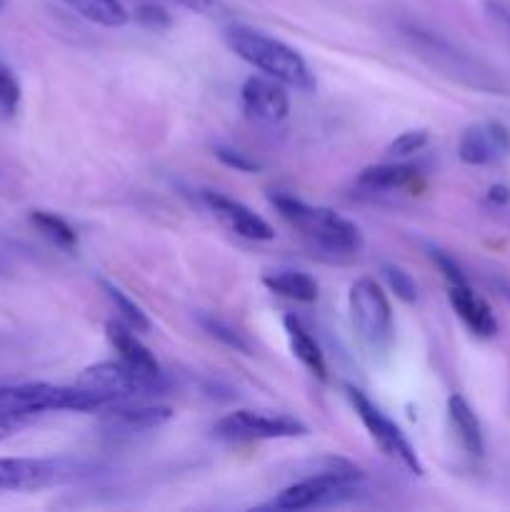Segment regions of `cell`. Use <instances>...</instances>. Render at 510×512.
<instances>
[{
    "instance_id": "d4e9b609",
    "label": "cell",
    "mask_w": 510,
    "mask_h": 512,
    "mask_svg": "<svg viewBox=\"0 0 510 512\" xmlns=\"http://www.w3.org/2000/svg\"><path fill=\"white\" fill-rule=\"evenodd\" d=\"M200 325H203V328L208 330V333L213 335L215 340H220V343H223V345H228V348L238 350V353L250 355L248 340H245L243 335L238 333V330H233V328H230V325H225L223 320L208 318V315H205V318H200Z\"/></svg>"
},
{
    "instance_id": "ba28073f",
    "label": "cell",
    "mask_w": 510,
    "mask_h": 512,
    "mask_svg": "<svg viewBox=\"0 0 510 512\" xmlns=\"http://www.w3.org/2000/svg\"><path fill=\"white\" fill-rule=\"evenodd\" d=\"M348 400L353 405L355 415L360 418L363 428L368 430V435L373 438V443L388 455L390 460H395L398 465H403L408 473L423 475V463H420L418 453L410 445V440L405 438L403 430L373 403L365 393H360L358 388H348Z\"/></svg>"
},
{
    "instance_id": "5bb4252c",
    "label": "cell",
    "mask_w": 510,
    "mask_h": 512,
    "mask_svg": "<svg viewBox=\"0 0 510 512\" xmlns=\"http://www.w3.org/2000/svg\"><path fill=\"white\" fill-rule=\"evenodd\" d=\"M103 423L113 430H125V433H143V430H155L173 418V410L168 405H150V403H130V400H118L108 408L100 410Z\"/></svg>"
},
{
    "instance_id": "cb8c5ba5",
    "label": "cell",
    "mask_w": 510,
    "mask_h": 512,
    "mask_svg": "<svg viewBox=\"0 0 510 512\" xmlns=\"http://www.w3.org/2000/svg\"><path fill=\"white\" fill-rule=\"evenodd\" d=\"M380 273H383L385 283H388V288L393 290L395 298H400L408 305L418 300V285H415L413 275H410L408 270H403L400 265L385 263L383 268H380Z\"/></svg>"
},
{
    "instance_id": "277c9868",
    "label": "cell",
    "mask_w": 510,
    "mask_h": 512,
    "mask_svg": "<svg viewBox=\"0 0 510 512\" xmlns=\"http://www.w3.org/2000/svg\"><path fill=\"white\" fill-rule=\"evenodd\" d=\"M365 480V473L343 458H325L315 473L298 483L288 485L273 498L268 508L298 512L310 508H323V505L343 503L358 493V485Z\"/></svg>"
},
{
    "instance_id": "7c38bea8",
    "label": "cell",
    "mask_w": 510,
    "mask_h": 512,
    "mask_svg": "<svg viewBox=\"0 0 510 512\" xmlns=\"http://www.w3.org/2000/svg\"><path fill=\"white\" fill-rule=\"evenodd\" d=\"M70 470L58 460L0 458V490H40L68 478Z\"/></svg>"
},
{
    "instance_id": "603a6c76",
    "label": "cell",
    "mask_w": 510,
    "mask_h": 512,
    "mask_svg": "<svg viewBox=\"0 0 510 512\" xmlns=\"http://www.w3.org/2000/svg\"><path fill=\"white\" fill-rule=\"evenodd\" d=\"M103 290H105V295L110 298V303L115 305V310L120 313V318L125 320V325H128L133 333H148V330L153 328V325H150V320H148V315H145V310L140 308L135 300H130L128 295H125L123 290L118 288V285L103 280Z\"/></svg>"
},
{
    "instance_id": "4316f807",
    "label": "cell",
    "mask_w": 510,
    "mask_h": 512,
    "mask_svg": "<svg viewBox=\"0 0 510 512\" xmlns=\"http://www.w3.org/2000/svg\"><path fill=\"white\" fill-rule=\"evenodd\" d=\"M425 145H428V130H405L388 145V153L405 158V155L420 153Z\"/></svg>"
},
{
    "instance_id": "f546056e",
    "label": "cell",
    "mask_w": 510,
    "mask_h": 512,
    "mask_svg": "<svg viewBox=\"0 0 510 512\" xmlns=\"http://www.w3.org/2000/svg\"><path fill=\"white\" fill-rule=\"evenodd\" d=\"M173 3L183 5V8L193 10V13L205 15V18H223L225 5L220 0H173Z\"/></svg>"
},
{
    "instance_id": "7402d4cb",
    "label": "cell",
    "mask_w": 510,
    "mask_h": 512,
    "mask_svg": "<svg viewBox=\"0 0 510 512\" xmlns=\"http://www.w3.org/2000/svg\"><path fill=\"white\" fill-rule=\"evenodd\" d=\"M30 223H33V228L38 230L43 238H48L50 243L58 245V248L75 250V245H78L75 230L70 228L63 218H58V215L45 213V210H33V213H30Z\"/></svg>"
},
{
    "instance_id": "4dcf8cb0",
    "label": "cell",
    "mask_w": 510,
    "mask_h": 512,
    "mask_svg": "<svg viewBox=\"0 0 510 512\" xmlns=\"http://www.w3.org/2000/svg\"><path fill=\"white\" fill-rule=\"evenodd\" d=\"M433 260H435V265H438V268H440V273L445 275L448 285L450 283H465V273H463V270H460V265L455 263V260L450 258V255L440 253V250H433Z\"/></svg>"
},
{
    "instance_id": "ffe728a7",
    "label": "cell",
    "mask_w": 510,
    "mask_h": 512,
    "mask_svg": "<svg viewBox=\"0 0 510 512\" xmlns=\"http://www.w3.org/2000/svg\"><path fill=\"white\" fill-rule=\"evenodd\" d=\"M418 178V170L413 165H370L358 175V188L368 193H390L410 185Z\"/></svg>"
},
{
    "instance_id": "6da1fadb",
    "label": "cell",
    "mask_w": 510,
    "mask_h": 512,
    "mask_svg": "<svg viewBox=\"0 0 510 512\" xmlns=\"http://www.w3.org/2000/svg\"><path fill=\"white\" fill-rule=\"evenodd\" d=\"M225 43L240 60L263 70L268 78L280 80L288 88L305 90V93L315 88V78L303 55L263 30L248 28V25H230L225 30Z\"/></svg>"
},
{
    "instance_id": "1f68e13d",
    "label": "cell",
    "mask_w": 510,
    "mask_h": 512,
    "mask_svg": "<svg viewBox=\"0 0 510 512\" xmlns=\"http://www.w3.org/2000/svg\"><path fill=\"white\" fill-rule=\"evenodd\" d=\"M18 428H20V420L18 418H10V415L0 413V440L10 438V435H13Z\"/></svg>"
},
{
    "instance_id": "f1b7e54d",
    "label": "cell",
    "mask_w": 510,
    "mask_h": 512,
    "mask_svg": "<svg viewBox=\"0 0 510 512\" xmlns=\"http://www.w3.org/2000/svg\"><path fill=\"white\" fill-rule=\"evenodd\" d=\"M135 20H138L143 28L148 30H165L170 28V15L168 10L160 8V5L155 3H143L135 8Z\"/></svg>"
},
{
    "instance_id": "30bf717a",
    "label": "cell",
    "mask_w": 510,
    "mask_h": 512,
    "mask_svg": "<svg viewBox=\"0 0 510 512\" xmlns=\"http://www.w3.org/2000/svg\"><path fill=\"white\" fill-rule=\"evenodd\" d=\"M240 103L245 115L260 125H278L288 118L290 98L285 85L275 78L253 75L240 88Z\"/></svg>"
},
{
    "instance_id": "2e32d148",
    "label": "cell",
    "mask_w": 510,
    "mask_h": 512,
    "mask_svg": "<svg viewBox=\"0 0 510 512\" xmlns=\"http://www.w3.org/2000/svg\"><path fill=\"white\" fill-rule=\"evenodd\" d=\"M105 335H108L110 345L115 348V353L120 355L125 365H130L138 373L150 375V378H163V370H160V363L155 360V355L140 343L133 335V330L125 328L120 323H108L105 325Z\"/></svg>"
},
{
    "instance_id": "d6a6232c",
    "label": "cell",
    "mask_w": 510,
    "mask_h": 512,
    "mask_svg": "<svg viewBox=\"0 0 510 512\" xmlns=\"http://www.w3.org/2000/svg\"><path fill=\"white\" fill-rule=\"evenodd\" d=\"M493 203H508L510 200V190L508 188H500V185H495V188H490V195H488Z\"/></svg>"
},
{
    "instance_id": "3957f363",
    "label": "cell",
    "mask_w": 510,
    "mask_h": 512,
    "mask_svg": "<svg viewBox=\"0 0 510 512\" xmlns=\"http://www.w3.org/2000/svg\"><path fill=\"white\" fill-rule=\"evenodd\" d=\"M118 400L83 388V385H50V383H23L0 388V413L10 418H28L38 413H100Z\"/></svg>"
},
{
    "instance_id": "83f0119b",
    "label": "cell",
    "mask_w": 510,
    "mask_h": 512,
    "mask_svg": "<svg viewBox=\"0 0 510 512\" xmlns=\"http://www.w3.org/2000/svg\"><path fill=\"white\" fill-rule=\"evenodd\" d=\"M213 153L220 163L228 165V168H233V170H238V173H255V170H260L258 160L250 158L248 153H240V150L228 148V145H215Z\"/></svg>"
},
{
    "instance_id": "836d02e7",
    "label": "cell",
    "mask_w": 510,
    "mask_h": 512,
    "mask_svg": "<svg viewBox=\"0 0 510 512\" xmlns=\"http://www.w3.org/2000/svg\"><path fill=\"white\" fill-rule=\"evenodd\" d=\"M5 8V0H0V10H3Z\"/></svg>"
},
{
    "instance_id": "44dd1931",
    "label": "cell",
    "mask_w": 510,
    "mask_h": 512,
    "mask_svg": "<svg viewBox=\"0 0 510 512\" xmlns=\"http://www.w3.org/2000/svg\"><path fill=\"white\" fill-rule=\"evenodd\" d=\"M85 20L103 28H120L130 20V13L120 0H63Z\"/></svg>"
},
{
    "instance_id": "8fae6325",
    "label": "cell",
    "mask_w": 510,
    "mask_h": 512,
    "mask_svg": "<svg viewBox=\"0 0 510 512\" xmlns=\"http://www.w3.org/2000/svg\"><path fill=\"white\" fill-rule=\"evenodd\" d=\"M510 153V130L503 123H488L470 125L463 130L458 140V158L465 165H493L503 160Z\"/></svg>"
},
{
    "instance_id": "9a60e30c",
    "label": "cell",
    "mask_w": 510,
    "mask_h": 512,
    "mask_svg": "<svg viewBox=\"0 0 510 512\" xmlns=\"http://www.w3.org/2000/svg\"><path fill=\"white\" fill-rule=\"evenodd\" d=\"M448 300L450 308L455 310V315L463 320V325L473 335H478V338H493L498 333V320H495L493 310L470 288L468 280L465 283H450Z\"/></svg>"
},
{
    "instance_id": "e0dca14e",
    "label": "cell",
    "mask_w": 510,
    "mask_h": 512,
    "mask_svg": "<svg viewBox=\"0 0 510 512\" xmlns=\"http://www.w3.org/2000/svg\"><path fill=\"white\" fill-rule=\"evenodd\" d=\"M448 420H450V428H453L455 435H458L460 448H463L468 455H473V458H483L485 453L483 428H480L478 415L473 413L468 400L460 398V395H450Z\"/></svg>"
},
{
    "instance_id": "484cf974",
    "label": "cell",
    "mask_w": 510,
    "mask_h": 512,
    "mask_svg": "<svg viewBox=\"0 0 510 512\" xmlns=\"http://www.w3.org/2000/svg\"><path fill=\"white\" fill-rule=\"evenodd\" d=\"M20 105V83L8 65L0 63V110L13 115Z\"/></svg>"
},
{
    "instance_id": "5b68a950",
    "label": "cell",
    "mask_w": 510,
    "mask_h": 512,
    "mask_svg": "<svg viewBox=\"0 0 510 512\" xmlns=\"http://www.w3.org/2000/svg\"><path fill=\"white\" fill-rule=\"evenodd\" d=\"M348 308L355 333L368 345L370 353H388L395 338V325L393 308L383 288L373 278L355 280L348 293Z\"/></svg>"
},
{
    "instance_id": "d6986e66",
    "label": "cell",
    "mask_w": 510,
    "mask_h": 512,
    "mask_svg": "<svg viewBox=\"0 0 510 512\" xmlns=\"http://www.w3.org/2000/svg\"><path fill=\"white\" fill-rule=\"evenodd\" d=\"M263 285L270 293L295 300V303L310 305L318 300V283L308 273H300V270H280V273L265 275Z\"/></svg>"
},
{
    "instance_id": "52a82bcc",
    "label": "cell",
    "mask_w": 510,
    "mask_h": 512,
    "mask_svg": "<svg viewBox=\"0 0 510 512\" xmlns=\"http://www.w3.org/2000/svg\"><path fill=\"white\" fill-rule=\"evenodd\" d=\"M78 385L98 393L108 395L113 400H143V398H158L168 390L165 378H150V375L138 373L123 360H103L80 373Z\"/></svg>"
},
{
    "instance_id": "ac0fdd59",
    "label": "cell",
    "mask_w": 510,
    "mask_h": 512,
    "mask_svg": "<svg viewBox=\"0 0 510 512\" xmlns=\"http://www.w3.org/2000/svg\"><path fill=\"white\" fill-rule=\"evenodd\" d=\"M283 328H285V335H288L290 350H293L295 358L300 360V365H303L305 370H310L315 378L325 380V375H328L325 355H323V350H320V345L315 343L313 335L308 333V328L303 325V320H300L298 315H285Z\"/></svg>"
},
{
    "instance_id": "7a4b0ae2",
    "label": "cell",
    "mask_w": 510,
    "mask_h": 512,
    "mask_svg": "<svg viewBox=\"0 0 510 512\" xmlns=\"http://www.w3.org/2000/svg\"><path fill=\"white\" fill-rule=\"evenodd\" d=\"M270 203L278 210L280 218L300 230V235L313 248L325 250L330 255H358L363 250V233L358 225L335 210L308 205L285 193L270 195Z\"/></svg>"
},
{
    "instance_id": "8992f818",
    "label": "cell",
    "mask_w": 510,
    "mask_h": 512,
    "mask_svg": "<svg viewBox=\"0 0 510 512\" xmlns=\"http://www.w3.org/2000/svg\"><path fill=\"white\" fill-rule=\"evenodd\" d=\"M405 38H408L413 53L440 75H448L458 83L473 85L480 90H498V80L493 78V73L448 40L420 28H405Z\"/></svg>"
},
{
    "instance_id": "4fadbf2b",
    "label": "cell",
    "mask_w": 510,
    "mask_h": 512,
    "mask_svg": "<svg viewBox=\"0 0 510 512\" xmlns=\"http://www.w3.org/2000/svg\"><path fill=\"white\" fill-rule=\"evenodd\" d=\"M205 205L210 208V213L230 230V233L240 235V238L248 240H273L275 230L260 218L258 213L248 208V205L238 203V200L228 198L223 193H213V190H205L203 193Z\"/></svg>"
},
{
    "instance_id": "9c48e42d",
    "label": "cell",
    "mask_w": 510,
    "mask_h": 512,
    "mask_svg": "<svg viewBox=\"0 0 510 512\" xmlns=\"http://www.w3.org/2000/svg\"><path fill=\"white\" fill-rule=\"evenodd\" d=\"M213 433L223 440H290L308 435V428L285 413L235 410L213 425Z\"/></svg>"
}]
</instances>
